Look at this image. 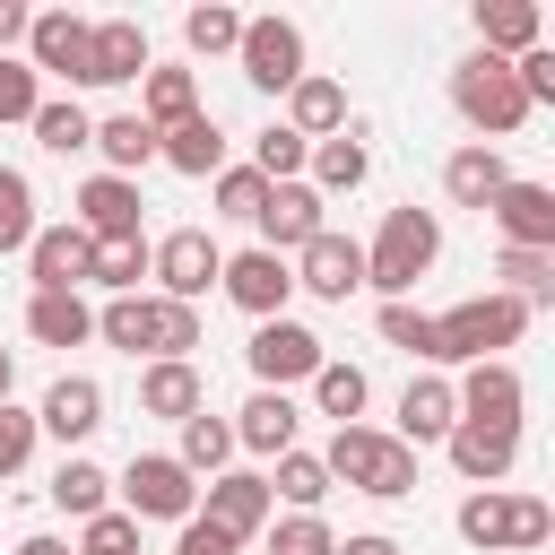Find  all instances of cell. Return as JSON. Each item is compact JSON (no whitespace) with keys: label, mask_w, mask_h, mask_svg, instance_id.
<instances>
[{"label":"cell","mask_w":555,"mask_h":555,"mask_svg":"<svg viewBox=\"0 0 555 555\" xmlns=\"http://www.w3.org/2000/svg\"><path fill=\"white\" fill-rule=\"evenodd\" d=\"M330 555H399V538H382V529H364V538H338Z\"/></svg>","instance_id":"obj_51"},{"label":"cell","mask_w":555,"mask_h":555,"mask_svg":"<svg viewBox=\"0 0 555 555\" xmlns=\"http://www.w3.org/2000/svg\"><path fill=\"white\" fill-rule=\"evenodd\" d=\"M35 104H43V78L17 52H0V121H35Z\"/></svg>","instance_id":"obj_45"},{"label":"cell","mask_w":555,"mask_h":555,"mask_svg":"<svg viewBox=\"0 0 555 555\" xmlns=\"http://www.w3.org/2000/svg\"><path fill=\"white\" fill-rule=\"evenodd\" d=\"M87 147H95V156H104V173H121V182H139V173L156 165V130H147L139 113H104Z\"/></svg>","instance_id":"obj_31"},{"label":"cell","mask_w":555,"mask_h":555,"mask_svg":"<svg viewBox=\"0 0 555 555\" xmlns=\"http://www.w3.org/2000/svg\"><path fill=\"white\" fill-rule=\"evenodd\" d=\"M364 173H373V147H364L356 130H338V139H312V156H304V182H312L321 199H338V191H364Z\"/></svg>","instance_id":"obj_29"},{"label":"cell","mask_w":555,"mask_h":555,"mask_svg":"<svg viewBox=\"0 0 555 555\" xmlns=\"http://www.w3.org/2000/svg\"><path fill=\"white\" fill-rule=\"evenodd\" d=\"M208 408V382H199V364H147L139 373V416H165V425H182V416H199Z\"/></svg>","instance_id":"obj_30"},{"label":"cell","mask_w":555,"mask_h":555,"mask_svg":"<svg viewBox=\"0 0 555 555\" xmlns=\"http://www.w3.org/2000/svg\"><path fill=\"white\" fill-rule=\"evenodd\" d=\"M442 451H451V468H460L468 486H503V477L520 468V434H503V425H451Z\"/></svg>","instance_id":"obj_21"},{"label":"cell","mask_w":555,"mask_h":555,"mask_svg":"<svg viewBox=\"0 0 555 555\" xmlns=\"http://www.w3.org/2000/svg\"><path fill=\"white\" fill-rule=\"evenodd\" d=\"M173 460H182L191 477H225V460H234V425H225V416H208V408H199V416H182V451H173Z\"/></svg>","instance_id":"obj_37"},{"label":"cell","mask_w":555,"mask_h":555,"mask_svg":"<svg viewBox=\"0 0 555 555\" xmlns=\"http://www.w3.org/2000/svg\"><path fill=\"white\" fill-rule=\"evenodd\" d=\"M182 43H191L199 61H217V52H234V43H243V17H234L225 0H199V9L182 17Z\"/></svg>","instance_id":"obj_41"},{"label":"cell","mask_w":555,"mask_h":555,"mask_svg":"<svg viewBox=\"0 0 555 555\" xmlns=\"http://www.w3.org/2000/svg\"><path fill=\"white\" fill-rule=\"evenodd\" d=\"M26 17H35L26 0H0V52H9V43H26Z\"/></svg>","instance_id":"obj_50"},{"label":"cell","mask_w":555,"mask_h":555,"mask_svg":"<svg viewBox=\"0 0 555 555\" xmlns=\"http://www.w3.org/2000/svg\"><path fill=\"white\" fill-rule=\"evenodd\" d=\"M17 390V347H0V399Z\"/></svg>","instance_id":"obj_53"},{"label":"cell","mask_w":555,"mask_h":555,"mask_svg":"<svg viewBox=\"0 0 555 555\" xmlns=\"http://www.w3.org/2000/svg\"><path fill=\"white\" fill-rule=\"evenodd\" d=\"M538 35H546L538 0H477V52L520 61V52H538Z\"/></svg>","instance_id":"obj_25"},{"label":"cell","mask_w":555,"mask_h":555,"mask_svg":"<svg viewBox=\"0 0 555 555\" xmlns=\"http://www.w3.org/2000/svg\"><path fill=\"white\" fill-rule=\"evenodd\" d=\"M234 61H243V78H251L260 95H286V87L304 78V26H295V17H243Z\"/></svg>","instance_id":"obj_11"},{"label":"cell","mask_w":555,"mask_h":555,"mask_svg":"<svg viewBox=\"0 0 555 555\" xmlns=\"http://www.w3.org/2000/svg\"><path fill=\"white\" fill-rule=\"evenodd\" d=\"M434 260H442V217L408 199V208H390L382 234L364 243V286H373L382 304H408V286H416Z\"/></svg>","instance_id":"obj_4"},{"label":"cell","mask_w":555,"mask_h":555,"mask_svg":"<svg viewBox=\"0 0 555 555\" xmlns=\"http://www.w3.org/2000/svg\"><path fill=\"white\" fill-rule=\"evenodd\" d=\"M78 555H139V520H130V512H95V520H78Z\"/></svg>","instance_id":"obj_47"},{"label":"cell","mask_w":555,"mask_h":555,"mask_svg":"<svg viewBox=\"0 0 555 555\" xmlns=\"http://www.w3.org/2000/svg\"><path fill=\"white\" fill-rule=\"evenodd\" d=\"M451 399H460V425H503V434H520V408H529V382L494 356V364H468L460 382H451Z\"/></svg>","instance_id":"obj_16"},{"label":"cell","mask_w":555,"mask_h":555,"mask_svg":"<svg viewBox=\"0 0 555 555\" xmlns=\"http://www.w3.org/2000/svg\"><path fill=\"white\" fill-rule=\"evenodd\" d=\"M217 286H225V304H234V312H251V321H286V304H295V269H286L278 251H260V243H251V251H234Z\"/></svg>","instance_id":"obj_14"},{"label":"cell","mask_w":555,"mask_h":555,"mask_svg":"<svg viewBox=\"0 0 555 555\" xmlns=\"http://www.w3.org/2000/svg\"><path fill=\"white\" fill-rule=\"evenodd\" d=\"M199 520H208L225 546H251V538L278 520L269 477H260V468H225V477H208V486H199Z\"/></svg>","instance_id":"obj_8"},{"label":"cell","mask_w":555,"mask_h":555,"mask_svg":"<svg viewBox=\"0 0 555 555\" xmlns=\"http://www.w3.org/2000/svg\"><path fill=\"white\" fill-rule=\"evenodd\" d=\"M17 555H69V546H61V538H43V529H35V538H17Z\"/></svg>","instance_id":"obj_52"},{"label":"cell","mask_w":555,"mask_h":555,"mask_svg":"<svg viewBox=\"0 0 555 555\" xmlns=\"http://www.w3.org/2000/svg\"><path fill=\"white\" fill-rule=\"evenodd\" d=\"M35 225H43V217H35V182H26L17 165H0V251H26Z\"/></svg>","instance_id":"obj_40"},{"label":"cell","mask_w":555,"mask_h":555,"mask_svg":"<svg viewBox=\"0 0 555 555\" xmlns=\"http://www.w3.org/2000/svg\"><path fill=\"white\" fill-rule=\"evenodd\" d=\"M321 330H304V321H251V347H243V364H251V382L260 390H286V382H312L321 373Z\"/></svg>","instance_id":"obj_10"},{"label":"cell","mask_w":555,"mask_h":555,"mask_svg":"<svg viewBox=\"0 0 555 555\" xmlns=\"http://www.w3.org/2000/svg\"><path fill=\"white\" fill-rule=\"evenodd\" d=\"M529 321H538V312H529L520 295L486 286V295H468V304H451V312L425 321V364H494L503 347L529 338Z\"/></svg>","instance_id":"obj_1"},{"label":"cell","mask_w":555,"mask_h":555,"mask_svg":"<svg viewBox=\"0 0 555 555\" xmlns=\"http://www.w3.org/2000/svg\"><path fill=\"white\" fill-rule=\"evenodd\" d=\"M269 503H295V512H321V503H330V468H321V451H278V477H269Z\"/></svg>","instance_id":"obj_38"},{"label":"cell","mask_w":555,"mask_h":555,"mask_svg":"<svg viewBox=\"0 0 555 555\" xmlns=\"http://www.w3.org/2000/svg\"><path fill=\"white\" fill-rule=\"evenodd\" d=\"M26 338L35 347H87L95 338V304L87 295H26Z\"/></svg>","instance_id":"obj_32"},{"label":"cell","mask_w":555,"mask_h":555,"mask_svg":"<svg viewBox=\"0 0 555 555\" xmlns=\"http://www.w3.org/2000/svg\"><path fill=\"white\" fill-rule=\"evenodd\" d=\"M364 399H373L364 364H338V356H321V373H312V408H321V416H338V425H356V416H364Z\"/></svg>","instance_id":"obj_36"},{"label":"cell","mask_w":555,"mask_h":555,"mask_svg":"<svg viewBox=\"0 0 555 555\" xmlns=\"http://www.w3.org/2000/svg\"><path fill=\"white\" fill-rule=\"evenodd\" d=\"M286 130L312 147V139H338L347 130V87L330 78V69H304L295 87H286Z\"/></svg>","instance_id":"obj_23"},{"label":"cell","mask_w":555,"mask_h":555,"mask_svg":"<svg viewBox=\"0 0 555 555\" xmlns=\"http://www.w3.org/2000/svg\"><path fill=\"white\" fill-rule=\"evenodd\" d=\"M451 113L486 139V147H503L520 121H529V95H520V78H512V61H494V52H468L460 69H451Z\"/></svg>","instance_id":"obj_5"},{"label":"cell","mask_w":555,"mask_h":555,"mask_svg":"<svg viewBox=\"0 0 555 555\" xmlns=\"http://www.w3.org/2000/svg\"><path fill=\"white\" fill-rule=\"evenodd\" d=\"M95 338L121 347V356H147V295H113V304L95 312Z\"/></svg>","instance_id":"obj_43"},{"label":"cell","mask_w":555,"mask_h":555,"mask_svg":"<svg viewBox=\"0 0 555 555\" xmlns=\"http://www.w3.org/2000/svg\"><path fill=\"white\" fill-rule=\"evenodd\" d=\"M234 451H251V460H278V451H295V425H304V408L286 399V390H251L234 416Z\"/></svg>","instance_id":"obj_20"},{"label":"cell","mask_w":555,"mask_h":555,"mask_svg":"<svg viewBox=\"0 0 555 555\" xmlns=\"http://www.w3.org/2000/svg\"><path fill=\"white\" fill-rule=\"evenodd\" d=\"M260 251H278V260H295L321 225H330V199L312 191V182H269V199H260Z\"/></svg>","instance_id":"obj_12"},{"label":"cell","mask_w":555,"mask_h":555,"mask_svg":"<svg viewBox=\"0 0 555 555\" xmlns=\"http://www.w3.org/2000/svg\"><path fill=\"white\" fill-rule=\"evenodd\" d=\"M321 468H330V486H356L373 503H408L416 494V451L399 434H382V425H338Z\"/></svg>","instance_id":"obj_3"},{"label":"cell","mask_w":555,"mask_h":555,"mask_svg":"<svg viewBox=\"0 0 555 555\" xmlns=\"http://www.w3.org/2000/svg\"><path fill=\"white\" fill-rule=\"evenodd\" d=\"M113 486H121V512H130V520H173V529H182V520L199 512V477H191L173 451H130V468H121Z\"/></svg>","instance_id":"obj_6"},{"label":"cell","mask_w":555,"mask_h":555,"mask_svg":"<svg viewBox=\"0 0 555 555\" xmlns=\"http://www.w3.org/2000/svg\"><path fill=\"white\" fill-rule=\"evenodd\" d=\"M69 225H78L87 243H130V234H139V182H121V173H87Z\"/></svg>","instance_id":"obj_17"},{"label":"cell","mask_w":555,"mask_h":555,"mask_svg":"<svg viewBox=\"0 0 555 555\" xmlns=\"http://www.w3.org/2000/svg\"><path fill=\"white\" fill-rule=\"evenodd\" d=\"M43 494H52L69 520H95V512H113V477H104L87 451H69V460L52 468V486H43Z\"/></svg>","instance_id":"obj_33"},{"label":"cell","mask_w":555,"mask_h":555,"mask_svg":"<svg viewBox=\"0 0 555 555\" xmlns=\"http://www.w3.org/2000/svg\"><path fill=\"white\" fill-rule=\"evenodd\" d=\"M451 425H460V399H451V382H442V373H416V382L399 390V425H390V434L416 451V442H442Z\"/></svg>","instance_id":"obj_24"},{"label":"cell","mask_w":555,"mask_h":555,"mask_svg":"<svg viewBox=\"0 0 555 555\" xmlns=\"http://www.w3.org/2000/svg\"><path fill=\"white\" fill-rule=\"evenodd\" d=\"M503 182H512V165H503V147H486V139H468V147L442 156V191H451V208H486Z\"/></svg>","instance_id":"obj_26"},{"label":"cell","mask_w":555,"mask_h":555,"mask_svg":"<svg viewBox=\"0 0 555 555\" xmlns=\"http://www.w3.org/2000/svg\"><path fill=\"white\" fill-rule=\"evenodd\" d=\"M139 278H147V234H130V243H95V251H87V286H104V295H139Z\"/></svg>","instance_id":"obj_39"},{"label":"cell","mask_w":555,"mask_h":555,"mask_svg":"<svg viewBox=\"0 0 555 555\" xmlns=\"http://www.w3.org/2000/svg\"><path fill=\"white\" fill-rule=\"evenodd\" d=\"M87 26H95V17H69V9H35V17H26V69H35V78H61V87H95V61H87Z\"/></svg>","instance_id":"obj_9"},{"label":"cell","mask_w":555,"mask_h":555,"mask_svg":"<svg viewBox=\"0 0 555 555\" xmlns=\"http://www.w3.org/2000/svg\"><path fill=\"white\" fill-rule=\"evenodd\" d=\"M486 217H494V234L512 243V251H555V182H503L494 199H486Z\"/></svg>","instance_id":"obj_15"},{"label":"cell","mask_w":555,"mask_h":555,"mask_svg":"<svg viewBox=\"0 0 555 555\" xmlns=\"http://www.w3.org/2000/svg\"><path fill=\"white\" fill-rule=\"evenodd\" d=\"M451 529L477 555H529V546L555 538V512H546V494H520V486H468L460 512H451Z\"/></svg>","instance_id":"obj_2"},{"label":"cell","mask_w":555,"mask_h":555,"mask_svg":"<svg viewBox=\"0 0 555 555\" xmlns=\"http://www.w3.org/2000/svg\"><path fill=\"white\" fill-rule=\"evenodd\" d=\"M199 113V78L182 69V61H147V78H139V121L147 130H173V121H191Z\"/></svg>","instance_id":"obj_27"},{"label":"cell","mask_w":555,"mask_h":555,"mask_svg":"<svg viewBox=\"0 0 555 555\" xmlns=\"http://www.w3.org/2000/svg\"><path fill=\"white\" fill-rule=\"evenodd\" d=\"M87 234L61 217V225H35V243H26V278H35V295H78L87 286Z\"/></svg>","instance_id":"obj_18"},{"label":"cell","mask_w":555,"mask_h":555,"mask_svg":"<svg viewBox=\"0 0 555 555\" xmlns=\"http://www.w3.org/2000/svg\"><path fill=\"white\" fill-rule=\"evenodd\" d=\"M35 408H17V399H0V477H17L26 460H35Z\"/></svg>","instance_id":"obj_46"},{"label":"cell","mask_w":555,"mask_h":555,"mask_svg":"<svg viewBox=\"0 0 555 555\" xmlns=\"http://www.w3.org/2000/svg\"><path fill=\"white\" fill-rule=\"evenodd\" d=\"M87 61H95V87L147 78V26H139V17H95V26H87Z\"/></svg>","instance_id":"obj_22"},{"label":"cell","mask_w":555,"mask_h":555,"mask_svg":"<svg viewBox=\"0 0 555 555\" xmlns=\"http://www.w3.org/2000/svg\"><path fill=\"white\" fill-rule=\"evenodd\" d=\"M286 269H295V286H304V295L347 304V295L364 286V243H356V234H338V225H321V234H312V243H304Z\"/></svg>","instance_id":"obj_13"},{"label":"cell","mask_w":555,"mask_h":555,"mask_svg":"<svg viewBox=\"0 0 555 555\" xmlns=\"http://www.w3.org/2000/svg\"><path fill=\"white\" fill-rule=\"evenodd\" d=\"M95 425H104V382H87V373H61L43 390V408H35V434H52L61 451H78Z\"/></svg>","instance_id":"obj_19"},{"label":"cell","mask_w":555,"mask_h":555,"mask_svg":"<svg viewBox=\"0 0 555 555\" xmlns=\"http://www.w3.org/2000/svg\"><path fill=\"white\" fill-rule=\"evenodd\" d=\"M26 130H35V147H52V156H78V147L95 139V113H87L78 95H43Z\"/></svg>","instance_id":"obj_34"},{"label":"cell","mask_w":555,"mask_h":555,"mask_svg":"<svg viewBox=\"0 0 555 555\" xmlns=\"http://www.w3.org/2000/svg\"><path fill=\"white\" fill-rule=\"evenodd\" d=\"M304 156H312V147H304L286 121H269V130L251 139V173H260V182H304Z\"/></svg>","instance_id":"obj_42"},{"label":"cell","mask_w":555,"mask_h":555,"mask_svg":"<svg viewBox=\"0 0 555 555\" xmlns=\"http://www.w3.org/2000/svg\"><path fill=\"white\" fill-rule=\"evenodd\" d=\"M156 156L173 165V173H225V130H217V113H191V121H173V130H156Z\"/></svg>","instance_id":"obj_28"},{"label":"cell","mask_w":555,"mask_h":555,"mask_svg":"<svg viewBox=\"0 0 555 555\" xmlns=\"http://www.w3.org/2000/svg\"><path fill=\"white\" fill-rule=\"evenodd\" d=\"M217 182V217H260V199H269V182L251 173V165H225V173H208Z\"/></svg>","instance_id":"obj_48"},{"label":"cell","mask_w":555,"mask_h":555,"mask_svg":"<svg viewBox=\"0 0 555 555\" xmlns=\"http://www.w3.org/2000/svg\"><path fill=\"white\" fill-rule=\"evenodd\" d=\"M173 555H243V546H225V538H217V529L191 512V520H182V538H173Z\"/></svg>","instance_id":"obj_49"},{"label":"cell","mask_w":555,"mask_h":555,"mask_svg":"<svg viewBox=\"0 0 555 555\" xmlns=\"http://www.w3.org/2000/svg\"><path fill=\"white\" fill-rule=\"evenodd\" d=\"M494 278H503V295H520L529 312H546L555 304V251H494Z\"/></svg>","instance_id":"obj_35"},{"label":"cell","mask_w":555,"mask_h":555,"mask_svg":"<svg viewBox=\"0 0 555 555\" xmlns=\"http://www.w3.org/2000/svg\"><path fill=\"white\" fill-rule=\"evenodd\" d=\"M338 538H330V520L321 512H286L278 529H269V555H330Z\"/></svg>","instance_id":"obj_44"},{"label":"cell","mask_w":555,"mask_h":555,"mask_svg":"<svg viewBox=\"0 0 555 555\" xmlns=\"http://www.w3.org/2000/svg\"><path fill=\"white\" fill-rule=\"evenodd\" d=\"M147 278H156L165 304H199V295L225 278V251L208 243V225H173V234L147 243Z\"/></svg>","instance_id":"obj_7"}]
</instances>
